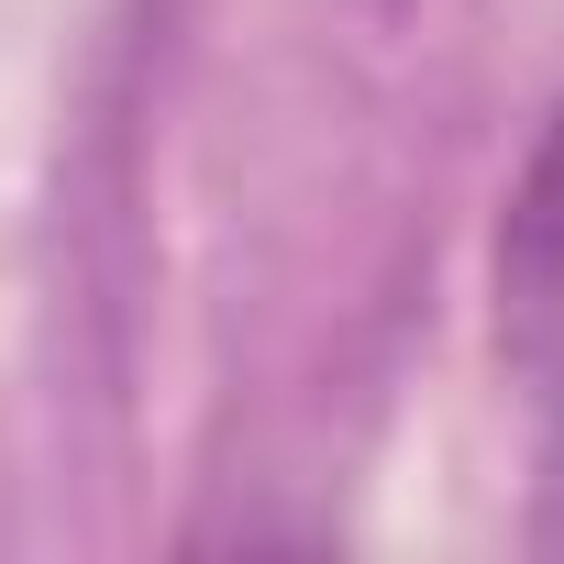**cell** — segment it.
<instances>
[{"instance_id": "obj_1", "label": "cell", "mask_w": 564, "mask_h": 564, "mask_svg": "<svg viewBox=\"0 0 564 564\" xmlns=\"http://www.w3.org/2000/svg\"><path fill=\"white\" fill-rule=\"evenodd\" d=\"M498 322H509V344L542 366L553 355V333H564V122H553V144L531 155V177H520V199H509V232H498Z\"/></svg>"}]
</instances>
